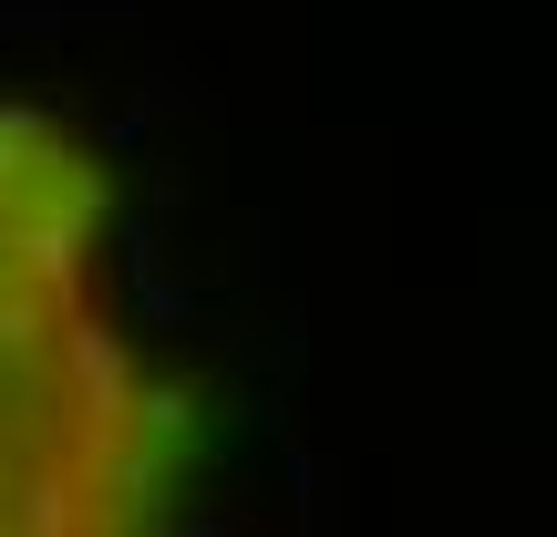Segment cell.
I'll use <instances>...</instances> for the list:
<instances>
[{"instance_id": "6da1fadb", "label": "cell", "mask_w": 557, "mask_h": 537, "mask_svg": "<svg viewBox=\"0 0 557 537\" xmlns=\"http://www.w3.org/2000/svg\"><path fill=\"white\" fill-rule=\"evenodd\" d=\"M207 476L218 414L124 310L114 156L0 94V537L176 527Z\"/></svg>"}]
</instances>
